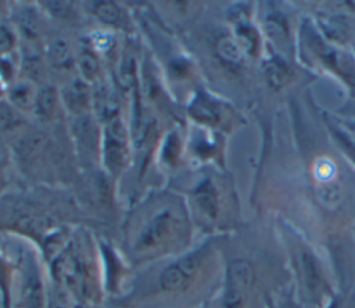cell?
Instances as JSON below:
<instances>
[{
  "instance_id": "11",
  "label": "cell",
  "mask_w": 355,
  "mask_h": 308,
  "mask_svg": "<svg viewBox=\"0 0 355 308\" xmlns=\"http://www.w3.org/2000/svg\"><path fill=\"white\" fill-rule=\"evenodd\" d=\"M190 114L194 119L205 123V125H215L219 119V112L216 105L208 100L207 97L198 96L193 105L190 107Z\"/></svg>"
},
{
  "instance_id": "17",
  "label": "cell",
  "mask_w": 355,
  "mask_h": 308,
  "mask_svg": "<svg viewBox=\"0 0 355 308\" xmlns=\"http://www.w3.org/2000/svg\"><path fill=\"white\" fill-rule=\"evenodd\" d=\"M79 67H80V71L82 74L86 76V78H93L97 72V62L94 60L93 55L90 54H83L80 57V61H79Z\"/></svg>"
},
{
  "instance_id": "5",
  "label": "cell",
  "mask_w": 355,
  "mask_h": 308,
  "mask_svg": "<svg viewBox=\"0 0 355 308\" xmlns=\"http://www.w3.org/2000/svg\"><path fill=\"white\" fill-rule=\"evenodd\" d=\"M19 308H46L47 287L43 283L35 257L25 253L19 261Z\"/></svg>"
},
{
  "instance_id": "10",
  "label": "cell",
  "mask_w": 355,
  "mask_h": 308,
  "mask_svg": "<svg viewBox=\"0 0 355 308\" xmlns=\"http://www.w3.org/2000/svg\"><path fill=\"white\" fill-rule=\"evenodd\" d=\"M0 305L12 307V266L11 262L0 254Z\"/></svg>"
},
{
  "instance_id": "9",
  "label": "cell",
  "mask_w": 355,
  "mask_h": 308,
  "mask_svg": "<svg viewBox=\"0 0 355 308\" xmlns=\"http://www.w3.org/2000/svg\"><path fill=\"white\" fill-rule=\"evenodd\" d=\"M300 264H301V275L308 293L313 298L320 297V294H323L324 291V279H323L322 268L318 259L312 253L302 251L300 257Z\"/></svg>"
},
{
  "instance_id": "20",
  "label": "cell",
  "mask_w": 355,
  "mask_h": 308,
  "mask_svg": "<svg viewBox=\"0 0 355 308\" xmlns=\"http://www.w3.org/2000/svg\"><path fill=\"white\" fill-rule=\"evenodd\" d=\"M334 135L338 140V143L341 144V147L347 151V154L355 161V144L351 142V139H348L344 133L338 132V130H334Z\"/></svg>"
},
{
  "instance_id": "22",
  "label": "cell",
  "mask_w": 355,
  "mask_h": 308,
  "mask_svg": "<svg viewBox=\"0 0 355 308\" xmlns=\"http://www.w3.org/2000/svg\"><path fill=\"white\" fill-rule=\"evenodd\" d=\"M12 99H14L15 104H18L21 107H25L28 104V101H29V90H28V87H25V86L17 87L14 90V93H12Z\"/></svg>"
},
{
  "instance_id": "13",
  "label": "cell",
  "mask_w": 355,
  "mask_h": 308,
  "mask_svg": "<svg viewBox=\"0 0 355 308\" xmlns=\"http://www.w3.org/2000/svg\"><path fill=\"white\" fill-rule=\"evenodd\" d=\"M218 55L230 65H239L241 62V53L236 42L229 37H223L216 44Z\"/></svg>"
},
{
  "instance_id": "19",
  "label": "cell",
  "mask_w": 355,
  "mask_h": 308,
  "mask_svg": "<svg viewBox=\"0 0 355 308\" xmlns=\"http://www.w3.org/2000/svg\"><path fill=\"white\" fill-rule=\"evenodd\" d=\"M14 44V36L6 26H0V53L8 51Z\"/></svg>"
},
{
  "instance_id": "6",
  "label": "cell",
  "mask_w": 355,
  "mask_h": 308,
  "mask_svg": "<svg viewBox=\"0 0 355 308\" xmlns=\"http://www.w3.org/2000/svg\"><path fill=\"white\" fill-rule=\"evenodd\" d=\"M98 251V261H100V272H101V282H103V291L111 294L115 300L122 296V282L126 276L125 265L115 251V248L101 240L97 247Z\"/></svg>"
},
{
  "instance_id": "3",
  "label": "cell",
  "mask_w": 355,
  "mask_h": 308,
  "mask_svg": "<svg viewBox=\"0 0 355 308\" xmlns=\"http://www.w3.org/2000/svg\"><path fill=\"white\" fill-rule=\"evenodd\" d=\"M85 232L72 233L64 247L49 261L51 280L69 291L75 302L98 307L103 298L100 261Z\"/></svg>"
},
{
  "instance_id": "2",
  "label": "cell",
  "mask_w": 355,
  "mask_h": 308,
  "mask_svg": "<svg viewBox=\"0 0 355 308\" xmlns=\"http://www.w3.org/2000/svg\"><path fill=\"white\" fill-rule=\"evenodd\" d=\"M191 222L178 200H164L135 212L125 228V251L135 265L154 264L187 251Z\"/></svg>"
},
{
  "instance_id": "14",
  "label": "cell",
  "mask_w": 355,
  "mask_h": 308,
  "mask_svg": "<svg viewBox=\"0 0 355 308\" xmlns=\"http://www.w3.org/2000/svg\"><path fill=\"white\" fill-rule=\"evenodd\" d=\"M57 103V93L53 87H44L37 93L36 97V108L37 114L42 117H50L55 108Z\"/></svg>"
},
{
  "instance_id": "1",
  "label": "cell",
  "mask_w": 355,
  "mask_h": 308,
  "mask_svg": "<svg viewBox=\"0 0 355 308\" xmlns=\"http://www.w3.org/2000/svg\"><path fill=\"white\" fill-rule=\"evenodd\" d=\"M215 251L209 243L154 262L121 298L118 308H194L209 287Z\"/></svg>"
},
{
  "instance_id": "12",
  "label": "cell",
  "mask_w": 355,
  "mask_h": 308,
  "mask_svg": "<svg viewBox=\"0 0 355 308\" xmlns=\"http://www.w3.org/2000/svg\"><path fill=\"white\" fill-rule=\"evenodd\" d=\"M75 304L73 297L67 289L51 282V286L47 287L46 308H73Z\"/></svg>"
},
{
  "instance_id": "21",
  "label": "cell",
  "mask_w": 355,
  "mask_h": 308,
  "mask_svg": "<svg viewBox=\"0 0 355 308\" xmlns=\"http://www.w3.org/2000/svg\"><path fill=\"white\" fill-rule=\"evenodd\" d=\"M47 6H49V10H51V12L57 17H67L68 12L71 11V7H68L69 3L67 1H50L47 3Z\"/></svg>"
},
{
  "instance_id": "4",
  "label": "cell",
  "mask_w": 355,
  "mask_h": 308,
  "mask_svg": "<svg viewBox=\"0 0 355 308\" xmlns=\"http://www.w3.org/2000/svg\"><path fill=\"white\" fill-rule=\"evenodd\" d=\"M252 265L245 259H233L227 264L223 282L222 307L244 308L254 284Z\"/></svg>"
},
{
  "instance_id": "16",
  "label": "cell",
  "mask_w": 355,
  "mask_h": 308,
  "mask_svg": "<svg viewBox=\"0 0 355 308\" xmlns=\"http://www.w3.org/2000/svg\"><path fill=\"white\" fill-rule=\"evenodd\" d=\"M86 99H87V93L83 83L75 82L73 86L71 87V92L67 94V100L72 107H82L86 104Z\"/></svg>"
},
{
  "instance_id": "15",
  "label": "cell",
  "mask_w": 355,
  "mask_h": 308,
  "mask_svg": "<svg viewBox=\"0 0 355 308\" xmlns=\"http://www.w3.org/2000/svg\"><path fill=\"white\" fill-rule=\"evenodd\" d=\"M93 11L94 14L105 24L115 25L121 19V12L119 8L111 3V1H96L93 3Z\"/></svg>"
},
{
  "instance_id": "18",
  "label": "cell",
  "mask_w": 355,
  "mask_h": 308,
  "mask_svg": "<svg viewBox=\"0 0 355 308\" xmlns=\"http://www.w3.org/2000/svg\"><path fill=\"white\" fill-rule=\"evenodd\" d=\"M178 136L173 133V135H169V137L166 139V143L164 146V153H162V157L164 160H166L168 162L173 161L175 157L178 155V150H179V142H178Z\"/></svg>"
},
{
  "instance_id": "23",
  "label": "cell",
  "mask_w": 355,
  "mask_h": 308,
  "mask_svg": "<svg viewBox=\"0 0 355 308\" xmlns=\"http://www.w3.org/2000/svg\"><path fill=\"white\" fill-rule=\"evenodd\" d=\"M53 54H54V58L57 61H65L67 57H68V49L64 43L58 42L54 47H53Z\"/></svg>"
},
{
  "instance_id": "7",
  "label": "cell",
  "mask_w": 355,
  "mask_h": 308,
  "mask_svg": "<svg viewBox=\"0 0 355 308\" xmlns=\"http://www.w3.org/2000/svg\"><path fill=\"white\" fill-rule=\"evenodd\" d=\"M126 157V132L119 119H112L105 128L104 161L111 172H118Z\"/></svg>"
},
{
  "instance_id": "24",
  "label": "cell",
  "mask_w": 355,
  "mask_h": 308,
  "mask_svg": "<svg viewBox=\"0 0 355 308\" xmlns=\"http://www.w3.org/2000/svg\"><path fill=\"white\" fill-rule=\"evenodd\" d=\"M73 308H98V307H92V305H85V304H75Z\"/></svg>"
},
{
  "instance_id": "8",
  "label": "cell",
  "mask_w": 355,
  "mask_h": 308,
  "mask_svg": "<svg viewBox=\"0 0 355 308\" xmlns=\"http://www.w3.org/2000/svg\"><path fill=\"white\" fill-rule=\"evenodd\" d=\"M198 221L205 226H212L219 221L220 205L215 187L211 183L200 185L193 194Z\"/></svg>"
}]
</instances>
